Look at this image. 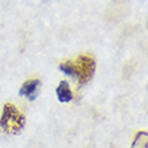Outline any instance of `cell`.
<instances>
[{"label":"cell","instance_id":"obj_1","mask_svg":"<svg viewBox=\"0 0 148 148\" xmlns=\"http://www.w3.org/2000/svg\"><path fill=\"white\" fill-rule=\"evenodd\" d=\"M59 70L77 79L79 85H85L92 79L96 71V61L92 55H79L75 61H65L59 65Z\"/></svg>","mask_w":148,"mask_h":148},{"label":"cell","instance_id":"obj_5","mask_svg":"<svg viewBox=\"0 0 148 148\" xmlns=\"http://www.w3.org/2000/svg\"><path fill=\"white\" fill-rule=\"evenodd\" d=\"M147 145H148L147 132H143V131L137 132L132 141V148H147Z\"/></svg>","mask_w":148,"mask_h":148},{"label":"cell","instance_id":"obj_4","mask_svg":"<svg viewBox=\"0 0 148 148\" xmlns=\"http://www.w3.org/2000/svg\"><path fill=\"white\" fill-rule=\"evenodd\" d=\"M57 97L61 102L63 104H66V102H70L73 100V92H71L70 86L67 84L66 81H61L59 82V85L57 86Z\"/></svg>","mask_w":148,"mask_h":148},{"label":"cell","instance_id":"obj_3","mask_svg":"<svg viewBox=\"0 0 148 148\" xmlns=\"http://www.w3.org/2000/svg\"><path fill=\"white\" fill-rule=\"evenodd\" d=\"M39 88H40V81H39V79H36V78L27 79V81L22 85V88H20L19 94L26 98H28V100H35Z\"/></svg>","mask_w":148,"mask_h":148},{"label":"cell","instance_id":"obj_2","mask_svg":"<svg viewBox=\"0 0 148 148\" xmlns=\"http://www.w3.org/2000/svg\"><path fill=\"white\" fill-rule=\"evenodd\" d=\"M26 117L15 105L10 102L4 104L0 116V131L8 135H19L24 128Z\"/></svg>","mask_w":148,"mask_h":148}]
</instances>
